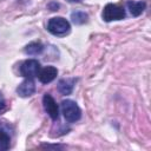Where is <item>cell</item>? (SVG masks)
Listing matches in <instances>:
<instances>
[{
  "instance_id": "1",
  "label": "cell",
  "mask_w": 151,
  "mask_h": 151,
  "mask_svg": "<svg viewBox=\"0 0 151 151\" xmlns=\"http://www.w3.org/2000/svg\"><path fill=\"white\" fill-rule=\"evenodd\" d=\"M70 29H71L70 22L61 17L52 18L47 22V31L57 37H64V35L68 34Z\"/></svg>"
},
{
  "instance_id": "2",
  "label": "cell",
  "mask_w": 151,
  "mask_h": 151,
  "mask_svg": "<svg viewBox=\"0 0 151 151\" xmlns=\"http://www.w3.org/2000/svg\"><path fill=\"white\" fill-rule=\"evenodd\" d=\"M61 111L64 113L66 122H68V123H74L77 120H79L81 117L80 107L77 105L76 101H73L71 99H66V100L61 101Z\"/></svg>"
},
{
  "instance_id": "3",
  "label": "cell",
  "mask_w": 151,
  "mask_h": 151,
  "mask_svg": "<svg viewBox=\"0 0 151 151\" xmlns=\"http://www.w3.org/2000/svg\"><path fill=\"white\" fill-rule=\"evenodd\" d=\"M103 19L105 21H112V20H122L125 18V11L123 7L114 5V4H107L101 14Z\"/></svg>"
},
{
  "instance_id": "4",
  "label": "cell",
  "mask_w": 151,
  "mask_h": 151,
  "mask_svg": "<svg viewBox=\"0 0 151 151\" xmlns=\"http://www.w3.org/2000/svg\"><path fill=\"white\" fill-rule=\"evenodd\" d=\"M40 71V64L35 59H28L25 60L20 65V74L25 78H34L38 76Z\"/></svg>"
},
{
  "instance_id": "5",
  "label": "cell",
  "mask_w": 151,
  "mask_h": 151,
  "mask_svg": "<svg viewBox=\"0 0 151 151\" xmlns=\"http://www.w3.org/2000/svg\"><path fill=\"white\" fill-rule=\"evenodd\" d=\"M42 104H44V109L47 112V114L53 120H57L59 117V107H58V104L55 103V100L53 99V97L51 94L46 93L42 98Z\"/></svg>"
},
{
  "instance_id": "6",
  "label": "cell",
  "mask_w": 151,
  "mask_h": 151,
  "mask_svg": "<svg viewBox=\"0 0 151 151\" xmlns=\"http://www.w3.org/2000/svg\"><path fill=\"white\" fill-rule=\"evenodd\" d=\"M34 92H35V84L32 78H26L17 88V93L22 98L29 97Z\"/></svg>"
},
{
  "instance_id": "7",
  "label": "cell",
  "mask_w": 151,
  "mask_h": 151,
  "mask_svg": "<svg viewBox=\"0 0 151 151\" xmlns=\"http://www.w3.org/2000/svg\"><path fill=\"white\" fill-rule=\"evenodd\" d=\"M57 74H58V70L54 66H46L44 68H40L37 77L42 84H48L57 78Z\"/></svg>"
},
{
  "instance_id": "8",
  "label": "cell",
  "mask_w": 151,
  "mask_h": 151,
  "mask_svg": "<svg viewBox=\"0 0 151 151\" xmlns=\"http://www.w3.org/2000/svg\"><path fill=\"white\" fill-rule=\"evenodd\" d=\"M74 84H76V79H74V78L61 79V80H59V83H58V91H59L61 94H64V96L71 94L72 91H73Z\"/></svg>"
},
{
  "instance_id": "9",
  "label": "cell",
  "mask_w": 151,
  "mask_h": 151,
  "mask_svg": "<svg viewBox=\"0 0 151 151\" xmlns=\"http://www.w3.org/2000/svg\"><path fill=\"white\" fill-rule=\"evenodd\" d=\"M126 6L133 17H138L144 12L146 5L144 1H127Z\"/></svg>"
},
{
  "instance_id": "10",
  "label": "cell",
  "mask_w": 151,
  "mask_h": 151,
  "mask_svg": "<svg viewBox=\"0 0 151 151\" xmlns=\"http://www.w3.org/2000/svg\"><path fill=\"white\" fill-rule=\"evenodd\" d=\"M11 145V137L6 129L0 126V151H6L9 149Z\"/></svg>"
},
{
  "instance_id": "11",
  "label": "cell",
  "mask_w": 151,
  "mask_h": 151,
  "mask_svg": "<svg viewBox=\"0 0 151 151\" xmlns=\"http://www.w3.org/2000/svg\"><path fill=\"white\" fill-rule=\"evenodd\" d=\"M44 51V45L40 41H33L29 42L26 47H25V52L29 55H38Z\"/></svg>"
},
{
  "instance_id": "12",
  "label": "cell",
  "mask_w": 151,
  "mask_h": 151,
  "mask_svg": "<svg viewBox=\"0 0 151 151\" xmlns=\"http://www.w3.org/2000/svg\"><path fill=\"white\" fill-rule=\"evenodd\" d=\"M71 19L76 25H83V24L87 22L88 15H87V13H85L83 11H74L71 14Z\"/></svg>"
},
{
  "instance_id": "13",
  "label": "cell",
  "mask_w": 151,
  "mask_h": 151,
  "mask_svg": "<svg viewBox=\"0 0 151 151\" xmlns=\"http://www.w3.org/2000/svg\"><path fill=\"white\" fill-rule=\"evenodd\" d=\"M6 109H7V106H6V101H5L4 97H2V94L0 93V114L4 113V112L6 111Z\"/></svg>"
},
{
  "instance_id": "14",
  "label": "cell",
  "mask_w": 151,
  "mask_h": 151,
  "mask_svg": "<svg viewBox=\"0 0 151 151\" xmlns=\"http://www.w3.org/2000/svg\"><path fill=\"white\" fill-rule=\"evenodd\" d=\"M48 8H50L51 11H58V8H59V5H58L57 2H51V4L48 5Z\"/></svg>"
},
{
  "instance_id": "15",
  "label": "cell",
  "mask_w": 151,
  "mask_h": 151,
  "mask_svg": "<svg viewBox=\"0 0 151 151\" xmlns=\"http://www.w3.org/2000/svg\"><path fill=\"white\" fill-rule=\"evenodd\" d=\"M67 1H70V2H80L81 0H67Z\"/></svg>"
}]
</instances>
